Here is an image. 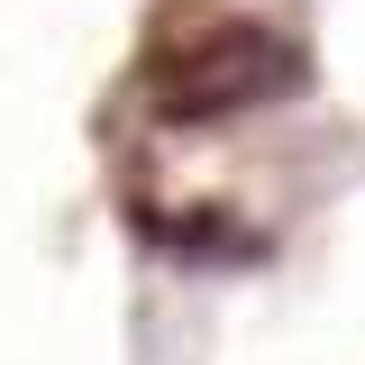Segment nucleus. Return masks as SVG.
<instances>
[{
    "label": "nucleus",
    "instance_id": "f257e3e1",
    "mask_svg": "<svg viewBox=\"0 0 365 365\" xmlns=\"http://www.w3.org/2000/svg\"><path fill=\"white\" fill-rule=\"evenodd\" d=\"M292 83H302V46L274 19H210V28L165 46V64H155V119L165 128H210V119L283 101Z\"/></svg>",
    "mask_w": 365,
    "mask_h": 365
}]
</instances>
